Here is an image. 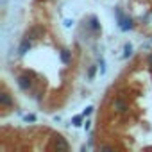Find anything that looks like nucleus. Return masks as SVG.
I'll list each match as a JSON object with an SVG mask.
<instances>
[{
    "label": "nucleus",
    "instance_id": "obj_1",
    "mask_svg": "<svg viewBox=\"0 0 152 152\" xmlns=\"http://www.w3.org/2000/svg\"><path fill=\"white\" fill-rule=\"evenodd\" d=\"M113 107H115L118 113H125V111L129 109V107H127V104H125V100H122V99H115Z\"/></svg>",
    "mask_w": 152,
    "mask_h": 152
},
{
    "label": "nucleus",
    "instance_id": "obj_2",
    "mask_svg": "<svg viewBox=\"0 0 152 152\" xmlns=\"http://www.w3.org/2000/svg\"><path fill=\"white\" fill-rule=\"evenodd\" d=\"M56 148H57V150H68L70 145L66 143L64 138H59V136H57V140H56Z\"/></svg>",
    "mask_w": 152,
    "mask_h": 152
},
{
    "label": "nucleus",
    "instance_id": "obj_3",
    "mask_svg": "<svg viewBox=\"0 0 152 152\" xmlns=\"http://www.w3.org/2000/svg\"><path fill=\"white\" fill-rule=\"evenodd\" d=\"M18 86H20L22 90H29V88H31V81H29L27 77H20V79H18Z\"/></svg>",
    "mask_w": 152,
    "mask_h": 152
},
{
    "label": "nucleus",
    "instance_id": "obj_4",
    "mask_svg": "<svg viewBox=\"0 0 152 152\" xmlns=\"http://www.w3.org/2000/svg\"><path fill=\"white\" fill-rule=\"evenodd\" d=\"M83 118H84V115L73 116V118H72V125H73V127H81V125H83Z\"/></svg>",
    "mask_w": 152,
    "mask_h": 152
},
{
    "label": "nucleus",
    "instance_id": "obj_5",
    "mask_svg": "<svg viewBox=\"0 0 152 152\" xmlns=\"http://www.w3.org/2000/svg\"><path fill=\"white\" fill-rule=\"evenodd\" d=\"M0 102H2V106H11V99H9V95H0Z\"/></svg>",
    "mask_w": 152,
    "mask_h": 152
},
{
    "label": "nucleus",
    "instance_id": "obj_6",
    "mask_svg": "<svg viewBox=\"0 0 152 152\" xmlns=\"http://www.w3.org/2000/svg\"><path fill=\"white\" fill-rule=\"evenodd\" d=\"M131 54H132V45H131V43H127V45L124 47V56H125V57H129Z\"/></svg>",
    "mask_w": 152,
    "mask_h": 152
},
{
    "label": "nucleus",
    "instance_id": "obj_7",
    "mask_svg": "<svg viewBox=\"0 0 152 152\" xmlns=\"http://www.w3.org/2000/svg\"><path fill=\"white\" fill-rule=\"evenodd\" d=\"M29 47H31V43H29V38H27V39H25V41H23V43H22V47H20V52H22V54H23V52H25V50H27V48H29Z\"/></svg>",
    "mask_w": 152,
    "mask_h": 152
},
{
    "label": "nucleus",
    "instance_id": "obj_8",
    "mask_svg": "<svg viewBox=\"0 0 152 152\" xmlns=\"http://www.w3.org/2000/svg\"><path fill=\"white\" fill-rule=\"evenodd\" d=\"M95 70H97V68H95V66H91V68H90V70H88V79H90V81H91V79H93V77H95Z\"/></svg>",
    "mask_w": 152,
    "mask_h": 152
},
{
    "label": "nucleus",
    "instance_id": "obj_9",
    "mask_svg": "<svg viewBox=\"0 0 152 152\" xmlns=\"http://www.w3.org/2000/svg\"><path fill=\"white\" fill-rule=\"evenodd\" d=\"M91 111H93V107H91V106H88V107L83 111V115H84V116H90V115H91Z\"/></svg>",
    "mask_w": 152,
    "mask_h": 152
},
{
    "label": "nucleus",
    "instance_id": "obj_10",
    "mask_svg": "<svg viewBox=\"0 0 152 152\" xmlns=\"http://www.w3.org/2000/svg\"><path fill=\"white\" fill-rule=\"evenodd\" d=\"M61 59H63L64 63H68V61H70V56H68L66 52H61Z\"/></svg>",
    "mask_w": 152,
    "mask_h": 152
},
{
    "label": "nucleus",
    "instance_id": "obj_11",
    "mask_svg": "<svg viewBox=\"0 0 152 152\" xmlns=\"http://www.w3.org/2000/svg\"><path fill=\"white\" fill-rule=\"evenodd\" d=\"M91 27H93V29H99V23H97V18H91Z\"/></svg>",
    "mask_w": 152,
    "mask_h": 152
},
{
    "label": "nucleus",
    "instance_id": "obj_12",
    "mask_svg": "<svg viewBox=\"0 0 152 152\" xmlns=\"http://www.w3.org/2000/svg\"><path fill=\"white\" fill-rule=\"evenodd\" d=\"M36 120V116L34 115H29V116H25V122H34Z\"/></svg>",
    "mask_w": 152,
    "mask_h": 152
},
{
    "label": "nucleus",
    "instance_id": "obj_13",
    "mask_svg": "<svg viewBox=\"0 0 152 152\" xmlns=\"http://www.w3.org/2000/svg\"><path fill=\"white\" fill-rule=\"evenodd\" d=\"M90 127H91V122H90V120H86V124H84V129H86V131H88V129H90Z\"/></svg>",
    "mask_w": 152,
    "mask_h": 152
},
{
    "label": "nucleus",
    "instance_id": "obj_14",
    "mask_svg": "<svg viewBox=\"0 0 152 152\" xmlns=\"http://www.w3.org/2000/svg\"><path fill=\"white\" fill-rule=\"evenodd\" d=\"M148 61H150V63H152V56H150V57H148Z\"/></svg>",
    "mask_w": 152,
    "mask_h": 152
}]
</instances>
